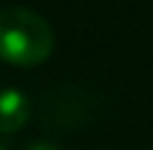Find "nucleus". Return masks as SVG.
<instances>
[{"label":"nucleus","mask_w":153,"mask_h":150,"mask_svg":"<svg viewBox=\"0 0 153 150\" xmlns=\"http://www.w3.org/2000/svg\"><path fill=\"white\" fill-rule=\"evenodd\" d=\"M54 51V30L27 8L0 11V59L16 67L43 64Z\"/></svg>","instance_id":"obj_1"},{"label":"nucleus","mask_w":153,"mask_h":150,"mask_svg":"<svg viewBox=\"0 0 153 150\" xmlns=\"http://www.w3.org/2000/svg\"><path fill=\"white\" fill-rule=\"evenodd\" d=\"M30 118V99L16 89L0 91V132H16Z\"/></svg>","instance_id":"obj_2"},{"label":"nucleus","mask_w":153,"mask_h":150,"mask_svg":"<svg viewBox=\"0 0 153 150\" xmlns=\"http://www.w3.org/2000/svg\"><path fill=\"white\" fill-rule=\"evenodd\" d=\"M27 150H56L54 145H46V142H35V145H30Z\"/></svg>","instance_id":"obj_3"},{"label":"nucleus","mask_w":153,"mask_h":150,"mask_svg":"<svg viewBox=\"0 0 153 150\" xmlns=\"http://www.w3.org/2000/svg\"><path fill=\"white\" fill-rule=\"evenodd\" d=\"M0 150H5V148H3V145H0Z\"/></svg>","instance_id":"obj_4"}]
</instances>
